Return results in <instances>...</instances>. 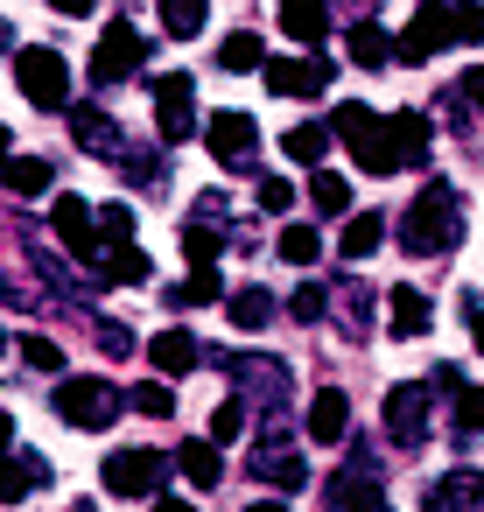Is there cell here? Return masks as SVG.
<instances>
[{
	"label": "cell",
	"instance_id": "obj_12",
	"mask_svg": "<svg viewBox=\"0 0 484 512\" xmlns=\"http://www.w3.org/2000/svg\"><path fill=\"white\" fill-rule=\"evenodd\" d=\"M323 512H393V505H386V484H372L365 470H344L323 484Z\"/></svg>",
	"mask_w": 484,
	"mask_h": 512
},
{
	"label": "cell",
	"instance_id": "obj_42",
	"mask_svg": "<svg viewBox=\"0 0 484 512\" xmlns=\"http://www.w3.org/2000/svg\"><path fill=\"white\" fill-rule=\"evenodd\" d=\"M22 358H29L36 372H64V351H57L50 337H22Z\"/></svg>",
	"mask_w": 484,
	"mask_h": 512
},
{
	"label": "cell",
	"instance_id": "obj_44",
	"mask_svg": "<svg viewBox=\"0 0 484 512\" xmlns=\"http://www.w3.org/2000/svg\"><path fill=\"white\" fill-rule=\"evenodd\" d=\"M456 43H484V8H456Z\"/></svg>",
	"mask_w": 484,
	"mask_h": 512
},
{
	"label": "cell",
	"instance_id": "obj_3",
	"mask_svg": "<svg viewBox=\"0 0 484 512\" xmlns=\"http://www.w3.org/2000/svg\"><path fill=\"white\" fill-rule=\"evenodd\" d=\"M57 414L71 421V428H113V414H120V393L99 379V372H71V379H57Z\"/></svg>",
	"mask_w": 484,
	"mask_h": 512
},
{
	"label": "cell",
	"instance_id": "obj_10",
	"mask_svg": "<svg viewBox=\"0 0 484 512\" xmlns=\"http://www.w3.org/2000/svg\"><path fill=\"white\" fill-rule=\"evenodd\" d=\"M386 428H393V449H421L428 442V386H393L386 393Z\"/></svg>",
	"mask_w": 484,
	"mask_h": 512
},
{
	"label": "cell",
	"instance_id": "obj_13",
	"mask_svg": "<svg viewBox=\"0 0 484 512\" xmlns=\"http://www.w3.org/2000/svg\"><path fill=\"white\" fill-rule=\"evenodd\" d=\"M421 505H428V512H484V477H477V470H449V477L428 484Z\"/></svg>",
	"mask_w": 484,
	"mask_h": 512
},
{
	"label": "cell",
	"instance_id": "obj_41",
	"mask_svg": "<svg viewBox=\"0 0 484 512\" xmlns=\"http://www.w3.org/2000/svg\"><path fill=\"white\" fill-rule=\"evenodd\" d=\"M421 386H428V400H456V393H463L470 379H463V365H435V372H428Z\"/></svg>",
	"mask_w": 484,
	"mask_h": 512
},
{
	"label": "cell",
	"instance_id": "obj_14",
	"mask_svg": "<svg viewBox=\"0 0 484 512\" xmlns=\"http://www.w3.org/2000/svg\"><path fill=\"white\" fill-rule=\"evenodd\" d=\"M71 134H78V148H85V155H99V162H113V155H120V127H113V113H106V106H71Z\"/></svg>",
	"mask_w": 484,
	"mask_h": 512
},
{
	"label": "cell",
	"instance_id": "obj_34",
	"mask_svg": "<svg viewBox=\"0 0 484 512\" xmlns=\"http://www.w3.org/2000/svg\"><path fill=\"white\" fill-rule=\"evenodd\" d=\"M316 253H323L316 225H288V232H281V260H295V267H316Z\"/></svg>",
	"mask_w": 484,
	"mask_h": 512
},
{
	"label": "cell",
	"instance_id": "obj_1",
	"mask_svg": "<svg viewBox=\"0 0 484 512\" xmlns=\"http://www.w3.org/2000/svg\"><path fill=\"white\" fill-rule=\"evenodd\" d=\"M400 239H407V253H456V239H463V204H456V190H449V183H428V190L414 197Z\"/></svg>",
	"mask_w": 484,
	"mask_h": 512
},
{
	"label": "cell",
	"instance_id": "obj_37",
	"mask_svg": "<svg viewBox=\"0 0 484 512\" xmlns=\"http://www.w3.org/2000/svg\"><path fill=\"white\" fill-rule=\"evenodd\" d=\"M372 120H379V113H372V106H365V99H344V106H337V113H330V134H337V141H351V134H365V127H372Z\"/></svg>",
	"mask_w": 484,
	"mask_h": 512
},
{
	"label": "cell",
	"instance_id": "obj_24",
	"mask_svg": "<svg viewBox=\"0 0 484 512\" xmlns=\"http://www.w3.org/2000/svg\"><path fill=\"white\" fill-rule=\"evenodd\" d=\"M379 239H386V218H379V211H358V218L344 225L337 253H344V260H372V253H379Z\"/></svg>",
	"mask_w": 484,
	"mask_h": 512
},
{
	"label": "cell",
	"instance_id": "obj_38",
	"mask_svg": "<svg viewBox=\"0 0 484 512\" xmlns=\"http://www.w3.org/2000/svg\"><path fill=\"white\" fill-rule=\"evenodd\" d=\"M323 309H330V288H323V281H302V288H295V302H288V316H295V323H323Z\"/></svg>",
	"mask_w": 484,
	"mask_h": 512
},
{
	"label": "cell",
	"instance_id": "obj_20",
	"mask_svg": "<svg viewBox=\"0 0 484 512\" xmlns=\"http://www.w3.org/2000/svg\"><path fill=\"white\" fill-rule=\"evenodd\" d=\"M281 29L295 36V43H323V29H330V0H281Z\"/></svg>",
	"mask_w": 484,
	"mask_h": 512
},
{
	"label": "cell",
	"instance_id": "obj_39",
	"mask_svg": "<svg viewBox=\"0 0 484 512\" xmlns=\"http://www.w3.org/2000/svg\"><path fill=\"white\" fill-rule=\"evenodd\" d=\"M134 407H141L148 421H169V414H176V393H169L162 379H141V386H134Z\"/></svg>",
	"mask_w": 484,
	"mask_h": 512
},
{
	"label": "cell",
	"instance_id": "obj_4",
	"mask_svg": "<svg viewBox=\"0 0 484 512\" xmlns=\"http://www.w3.org/2000/svg\"><path fill=\"white\" fill-rule=\"evenodd\" d=\"M442 43H456V0H421L414 22H407L400 43H393V57H400V64H428Z\"/></svg>",
	"mask_w": 484,
	"mask_h": 512
},
{
	"label": "cell",
	"instance_id": "obj_8",
	"mask_svg": "<svg viewBox=\"0 0 484 512\" xmlns=\"http://www.w3.org/2000/svg\"><path fill=\"white\" fill-rule=\"evenodd\" d=\"M330 57H302V64H260V78H267V92H281V99H316V92H330Z\"/></svg>",
	"mask_w": 484,
	"mask_h": 512
},
{
	"label": "cell",
	"instance_id": "obj_32",
	"mask_svg": "<svg viewBox=\"0 0 484 512\" xmlns=\"http://www.w3.org/2000/svg\"><path fill=\"white\" fill-rule=\"evenodd\" d=\"M260 64H267L260 36H225L218 43V71H260Z\"/></svg>",
	"mask_w": 484,
	"mask_h": 512
},
{
	"label": "cell",
	"instance_id": "obj_33",
	"mask_svg": "<svg viewBox=\"0 0 484 512\" xmlns=\"http://www.w3.org/2000/svg\"><path fill=\"white\" fill-rule=\"evenodd\" d=\"M218 246H225V225H218V232H211V225H190V232H183L190 267H218Z\"/></svg>",
	"mask_w": 484,
	"mask_h": 512
},
{
	"label": "cell",
	"instance_id": "obj_5",
	"mask_svg": "<svg viewBox=\"0 0 484 512\" xmlns=\"http://www.w3.org/2000/svg\"><path fill=\"white\" fill-rule=\"evenodd\" d=\"M148 64V36L134 29V22H113L106 36H99V50H92V85L106 92V85H120V78H134Z\"/></svg>",
	"mask_w": 484,
	"mask_h": 512
},
{
	"label": "cell",
	"instance_id": "obj_49",
	"mask_svg": "<svg viewBox=\"0 0 484 512\" xmlns=\"http://www.w3.org/2000/svg\"><path fill=\"white\" fill-rule=\"evenodd\" d=\"M470 344H477V351H484V309H477V316H470Z\"/></svg>",
	"mask_w": 484,
	"mask_h": 512
},
{
	"label": "cell",
	"instance_id": "obj_40",
	"mask_svg": "<svg viewBox=\"0 0 484 512\" xmlns=\"http://www.w3.org/2000/svg\"><path fill=\"white\" fill-rule=\"evenodd\" d=\"M253 197H260V211H267V218H281V211L295 204V183H281V176H260V190H253Z\"/></svg>",
	"mask_w": 484,
	"mask_h": 512
},
{
	"label": "cell",
	"instance_id": "obj_16",
	"mask_svg": "<svg viewBox=\"0 0 484 512\" xmlns=\"http://www.w3.org/2000/svg\"><path fill=\"white\" fill-rule=\"evenodd\" d=\"M50 477V456H36V449H15L8 463H0V498H8V505H22L36 484Z\"/></svg>",
	"mask_w": 484,
	"mask_h": 512
},
{
	"label": "cell",
	"instance_id": "obj_36",
	"mask_svg": "<svg viewBox=\"0 0 484 512\" xmlns=\"http://www.w3.org/2000/svg\"><path fill=\"white\" fill-rule=\"evenodd\" d=\"M449 428H456V435H484V386H463V393H456Z\"/></svg>",
	"mask_w": 484,
	"mask_h": 512
},
{
	"label": "cell",
	"instance_id": "obj_29",
	"mask_svg": "<svg viewBox=\"0 0 484 512\" xmlns=\"http://www.w3.org/2000/svg\"><path fill=\"white\" fill-rule=\"evenodd\" d=\"M309 204H316L323 218H344V211H351V183H344L337 169H316V176H309Z\"/></svg>",
	"mask_w": 484,
	"mask_h": 512
},
{
	"label": "cell",
	"instance_id": "obj_25",
	"mask_svg": "<svg viewBox=\"0 0 484 512\" xmlns=\"http://www.w3.org/2000/svg\"><path fill=\"white\" fill-rule=\"evenodd\" d=\"M92 267H99L106 281H120V288H141V281H148V253H141L134 239H120V246H113L106 260H92Z\"/></svg>",
	"mask_w": 484,
	"mask_h": 512
},
{
	"label": "cell",
	"instance_id": "obj_11",
	"mask_svg": "<svg viewBox=\"0 0 484 512\" xmlns=\"http://www.w3.org/2000/svg\"><path fill=\"white\" fill-rule=\"evenodd\" d=\"M50 225H57V239H64L78 260H99V218H92L85 197H57V204H50Z\"/></svg>",
	"mask_w": 484,
	"mask_h": 512
},
{
	"label": "cell",
	"instance_id": "obj_50",
	"mask_svg": "<svg viewBox=\"0 0 484 512\" xmlns=\"http://www.w3.org/2000/svg\"><path fill=\"white\" fill-rule=\"evenodd\" d=\"M148 512H190V505H183V498H155Z\"/></svg>",
	"mask_w": 484,
	"mask_h": 512
},
{
	"label": "cell",
	"instance_id": "obj_6",
	"mask_svg": "<svg viewBox=\"0 0 484 512\" xmlns=\"http://www.w3.org/2000/svg\"><path fill=\"white\" fill-rule=\"evenodd\" d=\"M162 477H169V456L162 449H113L106 456V491L113 498H148Z\"/></svg>",
	"mask_w": 484,
	"mask_h": 512
},
{
	"label": "cell",
	"instance_id": "obj_21",
	"mask_svg": "<svg viewBox=\"0 0 484 512\" xmlns=\"http://www.w3.org/2000/svg\"><path fill=\"white\" fill-rule=\"evenodd\" d=\"M344 148H351V162H358L365 176H393V169H400V162H393V148H386V120H372V127H365V134H351Z\"/></svg>",
	"mask_w": 484,
	"mask_h": 512
},
{
	"label": "cell",
	"instance_id": "obj_19",
	"mask_svg": "<svg viewBox=\"0 0 484 512\" xmlns=\"http://www.w3.org/2000/svg\"><path fill=\"white\" fill-rule=\"evenodd\" d=\"M253 477H267V484L295 491V484H309V463H302L295 449H274V442H260V449H253Z\"/></svg>",
	"mask_w": 484,
	"mask_h": 512
},
{
	"label": "cell",
	"instance_id": "obj_43",
	"mask_svg": "<svg viewBox=\"0 0 484 512\" xmlns=\"http://www.w3.org/2000/svg\"><path fill=\"white\" fill-rule=\"evenodd\" d=\"M99 351H106V358H127V351H134L127 323H99Z\"/></svg>",
	"mask_w": 484,
	"mask_h": 512
},
{
	"label": "cell",
	"instance_id": "obj_2",
	"mask_svg": "<svg viewBox=\"0 0 484 512\" xmlns=\"http://www.w3.org/2000/svg\"><path fill=\"white\" fill-rule=\"evenodd\" d=\"M15 85H22V99L43 106V113H71V64H64L57 50H22V57H15Z\"/></svg>",
	"mask_w": 484,
	"mask_h": 512
},
{
	"label": "cell",
	"instance_id": "obj_26",
	"mask_svg": "<svg viewBox=\"0 0 484 512\" xmlns=\"http://www.w3.org/2000/svg\"><path fill=\"white\" fill-rule=\"evenodd\" d=\"M288 162H302V169H323V155H330V127H316V120H302V127H288Z\"/></svg>",
	"mask_w": 484,
	"mask_h": 512
},
{
	"label": "cell",
	"instance_id": "obj_7",
	"mask_svg": "<svg viewBox=\"0 0 484 512\" xmlns=\"http://www.w3.org/2000/svg\"><path fill=\"white\" fill-rule=\"evenodd\" d=\"M204 141H211V155H218L225 169H253V148H260V127H253V113H211V127H204Z\"/></svg>",
	"mask_w": 484,
	"mask_h": 512
},
{
	"label": "cell",
	"instance_id": "obj_27",
	"mask_svg": "<svg viewBox=\"0 0 484 512\" xmlns=\"http://www.w3.org/2000/svg\"><path fill=\"white\" fill-rule=\"evenodd\" d=\"M204 15H211V0H162V36L190 43V36H204Z\"/></svg>",
	"mask_w": 484,
	"mask_h": 512
},
{
	"label": "cell",
	"instance_id": "obj_22",
	"mask_svg": "<svg viewBox=\"0 0 484 512\" xmlns=\"http://www.w3.org/2000/svg\"><path fill=\"white\" fill-rule=\"evenodd\" d=\"M148 358H155V372H190V365L204 358V344H197L190 330H155V344H148Z\"/></svg>",
	"mask_w": 484,
	"mask_h": 512
},
{
	"label": "cell",
	"instance_id": "obj_28",
	"mask_svg": "<svg viewBox=\"0 0 484 512\" xmlns=\"http://www.w3.org/2000/svg\"><path fill=\"white\" fill-rule=\"evenodd\" d=\"M0 169H8V190H15V197H43V190H50V162H43V155H8Z\"/></svg>",
	"mask_w": 484,
	"mask_h": 512
},
{
	"label": "cell",
	"instance_id": "obj_15",
	"mask_svg": "<svg viewBox=\"0 0 484 512\" xmlns=\"http://www.w3.org/2000/svg\"><path fill=\"white\" fill-rule=\"evenodd\" d=\"M386 148L400 169H421L428 162V113H393L386 120Z\"/></svg>",
	"mask_w": 484,
	"mask_h": 512
},
{
	"label": "cell",
	"instance_id": "obj_53",
	"mask_svg": "<svg viewBox=\"0 0 484 512\" xmlns=\"http://www.w3.org/2000/svg\"><path fill=\"white\" fill-rule=\"evenodd\" d=\"M0 351H8V330H0Z\"/></svg>",
	"mask_w": 484,
	"mask_h": 512
},
{
	"label": "cell",
	"instance_id": "obj_48",
	"mask_svg": "<svg viewBox=\"0 0 484 512\" xmlns=\"http://www.w3.org/2000/svg\"><path fill=\"white\" fill-rule=\"evenodd\" d=\"M0 449H15V414L0 407Z\"/></svg>",
	"mask_w": 484,
	"mask_h": 512
},
{
	"label": "cell",
	"instance_id": "obj_47",
	"mask_svg": "<svg viewBox=\"0 0 484 512\" xmlns=\"http://www.w3.org/2000/svg\"><path fill=\"white\" fill-rule=\"evenodd\" d=\"M50 8H57V15H92L99 0H50Z\"/></svg>",
	"mask_w": 484,
	"mask_h": 512
},
{
	"label": "cell",
	"instance_id": "obj_52",
	"mask_svg": "<svg viewBox=\"0 0 484 512\" xmlns=\"http://www.w3.org/2000/svg\"><path fill=\"white\" fill-rule=\"evenodd\" d=\"M8 148H15V134H8V127H0V162H8Z\"/></svg>",
	"mask_w": 484,
	"mask_h": 512
},
{
	"label": "cell",
	"instance_id": "obj_9",
	"mask_svg": "<svg viewBox=\"0 0 484 512\" xmlns=\"http://www.w3.org/2000/svg\"><path fill=\"white\" fill-rule=\"evenodd\" d=\"M148 92H155V127H162V141H190V127H197L190 78H183V71H169V78H155Z\"/></svg>",
	"mask_w": 484,
	"mask_h": 512
},
{
	"label": "cell",
	"instance_id": "obj_35",
	"mask_svg": "<svg viewBox=\"0 0 484 512\" xmlns=\"http://www.w3.org/2000/svg\"><path fill=\"white\" fill-rule=\"evenodd\" d=\"M239 435H246V400L232 393V400L211 414V435H204V442H218V449H225V442H239Z\"/></svg>",
	"mask_w": 484,
	"mask_h": 512
},
{
	"label": "cell",
	"instance_id": "obj_45",
	"mask_svg": "<svg viewBox=\"0 0 484 512\" xmlns=\"http://www.w3.org/2000/svg\"><path fill=\"white\" fill-rule=\"evenodd\" d=\"M106 232H113V246H120V239L134 232V211H127V204H106Z\"/></svg>",
	"mask_w": 484,
	"mask_h": 512
},
{
	"label": "cell",
	"instance_id": "obj_31",
	"mask_svg": "<svg viewBox=\"0 0 484 512\" xmlns=\"http://www.w3.org/2000/svg\"><path fill=\"white\" fill-rule=\"evenodd\" d=\"M232 323H239L246 337L267 330V323H274V295H267V288H239V295H232Z\"/></svg>",
	"mask_w": 484,
	"mask_h": 512
},
{
	"label": "cell",
	"instance_id": "obj_18",
	"mask_svg": "<svg viewBox=\"0 0 484 512\" xmlns=\"http://www.w3.org/2000/svg\"><path fill=\"white\" fill-rule=\"evenodd\" d=\"M386 309H393V337H428V323H435L428 295H421V288H407V281L386 295Z\"/></svg>",
	"mask_w": 484,
	"mask_h": 512
},
{
	"label": "cell",
	"instance_id": "obj_30",
	"mask_svg": "<svg viewBox=\"0 0 484 512\" xmlns=\"http://www.w3.org/2000/svg\"><path fill=\"white\" fill-rule=\"evenodd\" d=\"M386 57H393V43H386V29H372V22H358V29H351V64H358V71H386Z\"/></svg>",
	"mask_w": 484,
	"mask_h": 512
},
{
	"label": "cell",
	"instance_id": "obj_51",
	"mask_svg": "<svg viewBox=\"0 0 484 512\" xmlns=\"http://www.w3.org/2000/svg\"><path fill=\"white\" fill-rule=\"evenodd\" d=\"M246 512H288V505H281V498H260V505H246Z\"/></svg>",
	"mask_w": 484,
	"mask_h": 512
},
{
	"label": "cell",
	"instance_id": "obj_46",
	"mask_svg": "<svg viewBox=\"0 0 484 512\" xmlns=\"http://www.w3.org/2000/svg\"><path fill=\"white\" fill-rule=\"evenodd\" d=\"M456 92L470 99V113H484V64H477V71H463V85H456Z\"/></svg>",
	"mask_w": 484,
	"mask_h": 512
},
{
	"label": "cell",
	"instance_id": "obj_23",
	"mask_svg": "<svg viewBox=\"0 0 484 512\" xmlns=\"http://www.w3.org/2000/svg\"><path fill=\"white\" fill-rule=\"evenodd\" d=\"M176 470H183L190 484H211V491H218V477H225V449L197 435V442H183V449H176Z\"/></svg>",
	"mask_w": 484,
	"mask_h": 512
},
{
	"label": "cell",
	"instance_id": "obj_17",
	"mask_svg": "<svg viewBox=\"0 0 484 512\" xmlns=\"http://www.w3.org/2000/svg\"><path fill=\"white\" fill-rule=\"evenodd\" d=\"M309 435H316V442H344V435H351V400H344L337 386H323V393L309 400Z\"/></svg>",
	"mask_w": 484,
	"mask_h": 512
}]
</instances>
